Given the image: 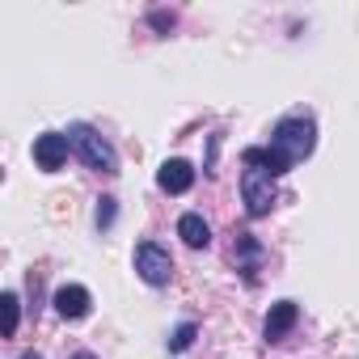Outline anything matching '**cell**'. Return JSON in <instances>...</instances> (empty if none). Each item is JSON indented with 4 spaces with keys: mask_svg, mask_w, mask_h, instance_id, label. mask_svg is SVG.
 <instances>
[{
    "mask_svg": "<svg viewBox=\"0 0 359 359\" xmlns=\"http://www.w3.org/2000/svg\"><path fill=\"white\" fill-rule=\"evenodd\" d=\"M271 148H275L279 156H287L292 165L304 161V156L317 148V123H313L309 114H287V118H279L275 131H271Z\"/></svg>",
    "mask_w": 359,
    "mask_h": 359,
    "instance_id": "1",
    "label": "cell"
},
{
    "mask_svg": "<svg viewBox=\"0 0 359 359\" xmlns=\"http://www.w3.org/2000/svg\"><path fill=\"white\" fill-rule=\"evenodd\" d=\"M64 135H68L72 152H76L89 169H97V173H118V152H114V144H110L97 127H89V123H72Z\"/></svg>",
    "mask_w": 359,
    "mask_h": 359,
    "instance_id": "2",
    "label": "cell"
},
{
    "mask_svg": "<svg viewBox=\"0 0 359 359\" xmlns=\"http://www.w3.org/2000/svg\"><path fill=\"white\" fill-rule=\"evenodd\" d=\"M241 203H245V216L250 220H262L275 208V177L266 169L245 165V173H241Z\"/></svg>",
    "mask_w": 359,
    "mask_h": 359,
    "instance_id": "3",
    "label": "cell"
},
{
    "mask_svg": "<svg viewBox=\"0 0 359 359\" xmlns=\"http://www.w3.org/2000/svg\"><path fill=\"white\" fill-rule=\"evenodd\" d=\"M135 275H140L144 283H152V287H165V283L173 279V258H169V250H161L156 241H140V245H135Z\"/></svg>",
    "mask_w": 359,
    "mask_h": 359,
    "instance_id": "4",
    "label": "cell"
},
{
    "mask_svg": "<svg viewBox=\"0 0 359 359\" xmlns=\"http://www.w3.org/2000/svg\"><path fill=\"white\" fill-rule=\"evenodd\" d=\"M68 135L64 131H43L39 140H34V165L39 169H47V173H55V169H64V161H68Z\"/></svg>",
    "mask_w": 359,
    "mask_h": 359,
    "instance_id": "5",
    "label": "cell"
},
{
    "mask_svg": "<svg viewBox=\"0 0 359 359\" xmlns=\"http://www.w3.org/2000/svg\"><path fill=\"white\" fill-rule=\"evenodd\" d=\"M156 187H161L165 195H187V191L195 187V169H191V161H182V156L165 161L161 173H156Z\"/></svg>",
    "mask_w": 359,
    "mask_h": 359,
    "instance_id": "6",
    "label": "cell"
},
{
    "mask_svg": "<svg viewBox=\"0 0 359 359\" xmlns=\"http://www.w3.org/2000/svg\"><path fill=\"white\" fill-rule=\"evenodd\" d=\"M296 321H300V309H296V300H279V304H271V313H266L262 338H266V342H283V338L296 330Z\"/></svg>",
    "mask_w": 359,
    "mask_h": 359,
    "instance_id": "7",
    "label": "cell"
},
{
    "mask_svg": "<svg viewBox=\"0 0 359 359\" xmlns=\"http://www.w3.org/2000/svg\"><path fill=\"white\" fill-rule=\"evenodd\" d=\"M89 309H93L89 287H81V283H64V287L55 292V313H60L64 321H81V317H89Z\"/></svg>",
    "mask_w": 359,
    "mask_h": 359,
    "instance_id": "8",
    "label": "cell"
},
{
    "mask_svg": "<svg viewBox=\"0 0 359 359\" xmlns=\"http://www.w3.org/2000/svg\"><path fill=\"white\" fill-rule=\"evenodd\" d=\"M177 237H182L191 250H208V245H212V224H208L199 212H187L182 220H177Z\"/></svg>",
    "mask_w": 359,
    "mask_h": 359,
    "instance_id": "9",
    "label": "cell"
},
{
    "mask_svg": "<svg viewBox=\"0 0 359 359\" xmlns=\"http://www.w3.org/2000/svg\"><path fill=\"white\" fill-rule=\"evenodd\" d=\"M241 161H245V165H254V169H266L271 177H283V173L292 169V161H287V156H279L271 144H266V148H245V152H241Z\"/></svg>",
    "mask_w": 359,
    "mask_h": 359,
    "instance_id": "10",
    "label": "cell"
},
{
    "mask_svg": "<svg viewBox=\"0 0 359 359\" xmlns=\"http://www.w3.org/2000/svg\"><path fill=\"white\" fill-rule=\"evenodd\" d=\"M233 254H237V266L245 271V279L254 283V279H258V262H262V245H258L250 233H237V245H233Z\"/></svg>",
    "mask_w": 359,
    "mask_h": 359,
    "instance_id": "11",
    "label": "cell"
},
{
    "mask_svg": "<svg viewBox=\"0 0 359 359\" xmlns=\"http://www.w3.org/2000/svg\"><path fill=\"white\" fill-rule=\"evenodd\" d=\"M199 338V325H191V321H182L173 334H169V351H191V342Z\"/></svg>",
    "mask_w": 359,
    "mask_h": 359,
    "instance_id": "12",
    "label": "cell"
},
{
    "mask_svg": "<svg viewBox=\"0 0 359 359\" xmlns=\"http://www.w3.org/2000/svg\"><path fill=\"white\" fill-rule=\"evenodd\" d=\"M0 304H5V334L13 338V334H18V321H22V304H18V292H5V300H0Z\"/></svg>",
    "mask_w": 359,
    "mask_h": 359,
    "instance_id": "13",
    "label": "cell"
},
{
    "mask_svg": "<svg viewBox=\"0 0 359 359\" xmlns=\"http://www.w3.org/2000/svg\"><path fill=\"white\" fill-rule=\"evenodd\" d=\"M114 216H118V199L102 195V199H97V229H110V224H114Z\"/></svg>",
    "mask_w": 359,
    "mask_h": 359,
    "instance_id": "14",
    "label": "cell"
},
{
    "mask_svg": "<svg viewBox=\"0 0 359 359\" xmlns=\"http://www.w3.org/2000/svg\"><path fill=\"white\" fill-rule=\"evenodd\" d=\"M148 22H152V26H156L161 34H169V30H173V13H152Z\"/></svg>",
    "mask_w": 359,
    "mask_h": 359,
    "instance_id": "15",
    "label": "cell"
},
{
    "mask_svg": "<svg viewBox=\"0 0 359 359\" xmlns=\"http://www.w3.org/2000/svg\"><path fill=\"white\" fill-rule=\"evenodd\" d=\"M72 359H97V355H93V351H76Z\"/></svg>",
    "mask_w": 359,
    "mask_h": 359,
    "instance_id": "16",
    "label": "cell"
},
{
    "mask_svg": "<svg viewBox=\"0 0 359 359\" xmlns=\"http://www.w3.org/2000/svg\"><path fill=\"white\" fill-rule=\"evenodd\" d=\"M18 359H43V355H39V351H26V355H18Z\"/></svg>",
    "mask_w": 359,
    "mask_h": 359,
    "instance_id": "17",
    "label": "cell"
}]
</instances>
